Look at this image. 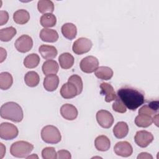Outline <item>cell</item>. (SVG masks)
I'll return each mask as SVG.
<instances>
[{"instance_id": "obj_36", "label": "cell", "mask_w": 159, "mask_h": 159, "mask_svg": "<svg viewBox=\"0 0 159 159\" xmlns=\"http://www.w3.org/2000/svg\"><path fill=\"white\" fill-rule=\"evenodd\" d=\"M9 19V14L6 11H0V25L2 26L6 24Z\"/></svg>"}, {"instance_id": "obj_5", "label": "cell", "mask_w": 159, "mask_h": 159, "mask_svg": "<svg viewBox=\"0 0 159 159\" xmlns=\"http://www.w3.org/2000/svg\"><path fill=\"white\" fill-rule=\"evenodd\" d=\"M19 134L17 127L9 122H2L0 125V137L5 140H12Z\"/></svg>"}, {"instance_id": "obj_13", "label": "cell", "mask_w": 159, "mask_h": 159, "mask_svg": "<svg viewBox=\"0 0 159 159\" xmlns=\"http://www.w3.org/2000/svg\"><path fill=\"white\" fill-rule=\"evenodd\" d=\"M60 94L65 99L73 98L78 95L76 87L68 81L62 85L60 89Z\"/></svg>"}, {"instance_id": "obj_30", "label": "cell", "mask_w": 159, "mask_h": 159, "mask_svg": "<svg viewBox=\"0 0 159 159\" xmlns=\"http://www.w3.org/2000/svg\"><path fill=\"white\" fill-rule=\"evenodd\" d=\"M24 65L27 68H34L37 67L40 63V57L36 53L28 55L24 60Z\"/></svg>"}, {"instance_id": "obj_32", "label": "cell", "mask_w": 159, "mask_h": 159, "mask_svg": "<svg viewBox=\"0 0 159 159\" xmlns=\"http://www.w3.org/2000/svg\"><path fill=\"white\" fill-rule=\"evenodd\" d=\"M68 81L73 83L76 87L78 95L81 94V93L83 91V81L81 80V78L80 76L77 75H73L71 76H70V78L68 80Z\"/></svg>"}, {"instance_id": "obj_18", "label": "cell", "mask_w": 159, "mask_h": 159, "mask_svg": "<svg viewBox=\"0 0 159 159\" xmlns=\"http://www.w3.org/2000/svg\"><path fill=\"white\" fill-rule=\"evenodd\" d=\"M61 33L68 40L74 39L77 34V28L73 23H65L61 27Z\"/></svg>"}, {"instance_id": "obj_33", "label": "cell", "mask_w": 159, "mask_h": 159, "mask_svg": "<svg viewBox=\"0 0 159 159\" xmlns=\"http://www.w3.org/2000/svg\"><path fill=\"white\" fill-rule=\"evenodd\" d=\"M42 157L43 159L57 158V153L53 147H45L42 151Z\"/></svg>"}, {"instance_id": "obj_34", "label": "cell", "mask_w": 159, "mask_h": 159, "mask_svg": "<svg viewBox=\"0 0 159 159\" xmlns=\"http://www.w3.org/2000/svg\"><path fill=\"white\" fill-rule=\"evenodd\" d=\"M112 107L114 111L119 113H124L127 111V107L117 96L115 99V102L112 104Z\"/></svg>"}, {"instance_id": "obj_29", "label": "cell", "mask_w": 159, "mask_h": 159, "mask_svg": "<svg viewBox=\"0 0 159 159\" xmlns=\"http://www.w3.org/2000/svg\"><path fill=\"white\" fill-rule=\"evenodd\" d=\"M42 26L45 27H52L55 25L57 23V18L55 15L52 13H46L42 15L40 19Z\"/></svg>"}, {"instance_id": "obj_35", "label": "cell", "mask_w": 159, "mask_h": 159, "mask_svg": "<svg viewBox=\"0 0 159 159\" xmlns=\"http://www.w3.org/2000/svg\"><path fill=\"white\" fill-rule=\"evenodd\" d=\"M57 158L59 159H70L71 155L70 152L66 150H60L57 152Z\"/></svg>"}, {"instance_id": "obj_27", "label": "cell", "mask_w": 159, "mask_h": 159, "mask_svg": "<svg viewBox=\"0 0 159 159\" xmlns=\"http://www.w3.org/2000/svg\"><path fill=\"white\" fill-rule=\"evenodd\" d=\"M13 83V78L8 72H2L0 73V88L2 90L9 89Z\"/></svg>"}, {"instance_id": "obj_24", "label": "cell", "mask_w": 159, "mask_h": 159, "mask_svg": "<svg viewBox=\"0 0 159 159\" xmlns=\"http://www.w3.org/2000/svg\"><path fill=\"white\" fill-rule=\"evenodd\" d=\"M95 76L102 80H109L113 76L112 70L108 66H99L94 71Z\"/></svg>"}, {"instance_id": "obj_38", "label": "cell", "mask_w": 159, "mask_h": 159, "mask_svg": "<svg viewBox=\"0 0 159 159\" xmlns=\"http://www.w3.org/2000/svg\"><path fill=\"white\" fill-rule=\"evenodd\" d=\"M0 50H1V61H0V62L2 63L6 58L7 52H6V50L2 47L0 48Z\"/></svg>"}, {"instance_id": "obj_4", "label": "cell", "mask_w": 159, "mask_h": 159, "mask_svg": "<svg viewBox=\"0 0 159 159\" xmlns=\"http://www.w3.org/2000/svg\"><path fill=\"white\" fill-rule=\"evenodd\" d=\"M41 138L45 143L56 144L61 141V135L57 127L54 125H48L42 128Z\"/></svg>"}, {"instance_id": "obj_31", "label": "cell", "mask_w": 159, "mask_h": 159, "mask_svg": "<svg viewBox=\"0 0 159 159\" xmlns=\"http://www.w3.org/2000/svg\"><path fill=\"white\" fill-rule=\"evenodd\" d=\"M17 30L13 27H9L0 30V40L2 42L10 41L16 34Z\"/></svg>"}, {"instance_id": "obj_1", "label": "cell", "mask_w": 159, "mask_h": 159, "mask_svg": "<svg viewBox=\"0 0 159 159\" xmlns=\"http://www.w3.org/2000/svg\"><path fill=\"white\" fill-rule=\"evenodd\" d=\"M117 96L131 111H135L145 102L144 93L132 87L124 86L120 88L117 91Z\"/></svg>"}, {"instance_id": "obj_11", "label": "cell", "mask_w": 159, "mask_h": 159, "mask_svg": "<svg viewBox=\"0 0 159 159\" xmlns=\"http://www.w3.org/2000/svg\"><path fill=\"white\" fill-rule=\"evenodd\" d=\"M114 151L117 155L128 157L133 153V148L130 143L127 141L117 142L114 147Z\"/></svg>"}, {"instance_id": "obj_37", "label": "cell", "mask_w": 159, "mask_h": 159, "mask_svg": "<svg viewBox=\"0 0 159 159\" xmlns=\"http://www.w3.org/2000/svg\"><path fill=\"white\" fill-rule=\"evenodd\" d=\"M139 158H147V159H152L153 157L150 154L147 152H142L140 153L138 156H137V159Z\"/></svg>"}, {"instance_id": "obj_14", "label": "cell", "mask_w": 159, "mask_h": 159, "mask_svg": "<svg viewBox=\"0 0 159 159\" xmlns=\"http://www.w3.org/2000/svg\"><path fill=\"white\" fill-rule=\"evenodd\" d=\"M101 94L105 95V101L110 102L115 101L117 98V94L115 93L114 88L112 85L107 83H102L100 84Z\"/></svg>"}, {"instance_id": "obj_28", "label": "cell", "mask_w": 159, "mask_h": 159, "mask_svg": "<svg viewBox=\"0 0 159 159\" xmlns=\"http://www.w3.org/2000/svg\"><path fill=\"white\" fill-rule=\"evenodd\" d=\"M37 9L42 14L52 13L54 11V4L50 0H40L37 3Z\"/></svg>"}, {"instance_id": "obj_12", "label": "cell", "mask_w": 159, "mask_h": 159, "mask_svg": "<svg viewBox=\"0 0 159 159\" xmlns=\"http://www.w3.org/2000/svg\"><path fill=\"white\" fill-rule=\"evenodd\" d=\"M61 116L68 120H75L78 114L76 107L71 104H65L60 108Z\"/></svg>"}, {"instance_id": "obj_21", "label": "cell", "mask_w": 159, "mask_h": 159, "mask_svg": "<svg viewBox=\"0 0 159 159\" xmlns=\"http://www.w3.org/2000/svg\"><path fill=\"white\" fill-rule=\"evenodd\" d=\"M42 69L45 75L57 74L59 70V65L55 60H48L43 63Z\"/></svg>"}, {"instance_id": "obj_25", "label": "cell", "mask_w": 159, "mask_h": 159, "mask_svg": "<svg viewBox=\"0 0 159 159\" xmlns=\"http://www.w3.org/2000/svg\"><path fill=\"white\" fill-rule=\"evenodd\" d=\"M153 123L152 117L144 114H139L135 119V124L139 127H148Z\"/></svg>"}, {"instance_id": "obj_40", "label": "cell", "mask_w": 159, "mask_h": 159, "mask_svg": "<svg viewBox=\"0 0 159 159\" xmlns=\"http://www.w3.org/2000/svg\"><path fill=\"white\" fill-rule=\"evenodd\" d=\"M38 158V156L35 155V154H33L32 155H30V156H27V158Z\"/></svg>"}, {"instance_id": "obj_19", "label": "cell", "mask_w": 159, "mask_h": 159, "mask_svg": "<svg viewBox=\"0 0 159 159\" xmlns=\"http://www.w3.org/2000/svg\"><path fill=\"white\" fill-rule=\"evenodd\" d=\"M129 132V127L126 122H118L113 128V134L117 139H123L127 136Z\"/></svg>"}, {"instance_id": "obj_22", "label": "cell", "mask_w": 159, "mask_h": 159, "mask_svg": "<svg viewBox=\"0 0 159 159\" xmlns=\"http://www.w3.org/2000/svg\"><path fill=\"white\" fill-rule=\"evenodd\" d=\"M74 57L71 54L68 52L61 53L58 57L60 66L63 69H69L71 68L74 64Z\"/></svg>"}, {"instance_id": "obj_10", "label": "cell", "mask_w": 159, "mask_h": 159, "mask_svg": "<svg viewBox=\"0 0 159 159\" xmlns=\"http://www.w3.org/2000/svg\"><path fill=\"white\" fill-rule=\"evenodd\" d=\"M14 45L18 52L26 53L32 48L33 40L29 35H22L16 40Z\"/></svg>"}, {"instance_id": "obj_9", "label": "cell", "mask_w": 159, "mask_h": 159, "mask_svg": "<svg viewBox=\"0 0 159 159\" xmlns=\"http://www.w3.org/2000/svg\"><path fill=\"white\" fill-rule=\"evenodd\" d=\"M153 134L147 130H139L136 132L134 140L136 144L142 148L147 147L153 140Z\"/></svg>"}, {"instance_id": "obj_15", "label": "cell", "mask_w": 159, "mask_h": 159, "mask_svg": "<svg viewBox=\"0 0 159 159\" xmlns=\"http://www.w3.org/2000/svg\"><path fill=\"white\" fill-rule=\"evenodd\" d=\"M59 84V78L56 74L47 75L44 78L43 85L47 91H54L57 89Z\"/></svg>"}, {"instance_id": "obj_23", "label": "cell", "mask_w": 159, "mask_h": 159, "mask_svg": "<svg viewBox=\"0 0 159 159\" xmlns=\"http://www.w3.org/2000/svg\"><path fill=\"white\" fill-rule=\"evenodd\" d=\"M13 19L16 24L23 25L29 22L30 14L29 12L25 9H19L14 13Z\"/></svg>"}, {"instance_id": "obj_7", "label": "cell", "mask_w": 159, "mask_h": 159, "mask_svg": "<svg viewBox=\"0 0 159 159\" xmlns=\"http://www.w3.org/2000/svg\"><path fill=\"white\" fill-rule=\"evenodd\" d=\"M99 61L94 56H88L83 58L80 63L82 71L86 73H91L98 68Z\"/></svg>"}, {"instance_id": "obj_3", "label": "cell", "mask_w": 159, "mask_h": 159, "mask_svg": "<svg viewBox=\"0 0 159 159\" xmlns=\"http://www.w3.org/2000/svg\"><path fill=\"white\" fill-rule=\"evenodd\" d=\"M34 149V145L30 143L20 140L13 143L10 148L11 154L17 158H27Z\"/></svg>"}, {"instance_id": "obj_17", "label": "cell", "mask_w": 159, "mask_h": 159, "mask_svg": "<svg viewBox=\"0 0 159 159\" xmlns=\"http://www.w3.org/2000/svg\"><path fill=\"white\" fill-rule=\"evenodd\" d=\"M40 38L43 42H55L58 39V32L53 30L47 28H43L40 32Z\"/></svg>"}, {"instance_id": "obj_39", "label": "cell", "mask_w": 159, "mask_h": 159, "mask_svg": "<svg viewBox=\"0 0 159 159\" xmlns=\"http://www.w3.org/2000/svg\"><path fill=\"white\" fill-rule=\"evenodd\" d=\"M0 144H1V152H0V153H1L0 158H2L6 153V147L3 145V144L2 143H0Z\"/></svg>"}, {"instance_id": "obj_16", "label": "cell", "mask_w": 159, "mask_h": 159, "mask_svg": "<svg viewBox=\"0 0 159 159\" xmlns=\"http://www.w3.org/2000/svg\"><path fill=\"white\" fill-rule=\"evenodd\" d=\"M39 51L42 58L47 60L55 58L58 53L57 50L54 46L45 44L39 47Z\"/></svg>"}, {"instance_id": "obj_8", "label": "cell", "mask_w": 159, "mask_h": 159, "mask_svg": "<svg viewBox=\"0 0 159 159\" xmlns=\"http://www.w3.org/2000/svg\"><path fill=\"white\" fill-rule=\"evenodd\" d=\"M96 120L99 125L104 129L110 128L114 123L112 114L106 110H99L96 113Z\"/></svg>"}, {"instance_id": "obj_2", "label": "cell", "mask_w": 159, "mask_h": 159, "mask_svg": "<svg viewBox=\"0 0 159 159\" xmlns=\"http://www.w3.org/2000/svg\"><path fill=\"white\" fill-rule=\"evenodd\" d=\"M0 116L2 118L14 122H20L24 117L22 107L15 102H7L2 104L0 109Z\"/></svg>"}, {"instance_id": "obj_20", "label": "cell", "mask_w": 159, "mask_h": 159, "mask_svg": "<svg viewBox=\"0 0 159 159\" xmlns=\"http://www.w3.org/2000/svg\"><path fill=\"white\" fill-rule=\"evenodd\" d=\"M94 145L98 150L106 152L111 147V141L106 135H99L94 140Z\"/></svg>"}, {"instance_id": "obj_6", "label": "cell", "mask_w": 159, "mask_h": 159, "mask_svg": "<svg viewBox=\"0 0 159 159\" xmlns=\"http://www.w3.org/2000/svg\"><path fill=\"white\" fill-rule=\"evenodd\" d=\"M93 43L89 39L80 37L75 40L72 46L73 52L76 55H82L88 52L92 48Z\"/></svg>"}, {"instance_id": "obj_26", "label": "cell", "mask_w": 159, "mask_h": 159, "mask_svg": "<svg viewBox=\"0 0 159 159\" xmlns=\"http://www.w3.org/2000/svg\"><path fill=\"white\" fill-rule=\"evenodd\" d=\"M24 81L27 86L32 88L35 87L39 83L40 76L37 72L34 71H30L25 75Z\"/></svg>"}]
</instances>
